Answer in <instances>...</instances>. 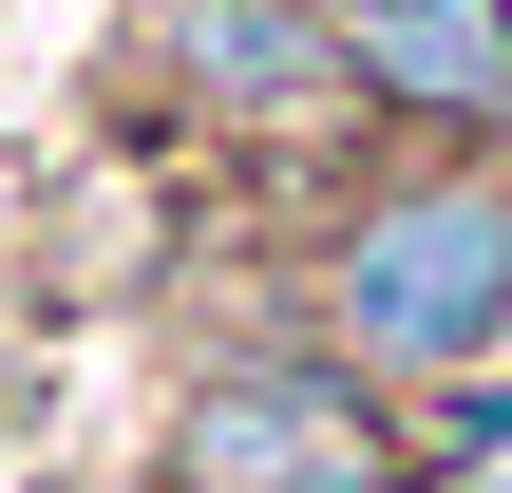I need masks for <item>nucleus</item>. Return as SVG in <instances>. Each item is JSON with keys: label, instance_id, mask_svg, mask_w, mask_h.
Masks as SVG:
<instances>
[{"label": "nucleus", "instance_id": "obj_2", "mask_svg": "<svg viewBox=\"0 0 512 493\" xmlns=\"http://www.w3.org/2000/svg\"><path fill=\"white\" fill-rule=\"evenodd\" d=\"M342 19H361V57L399 95H456V114L512 95V0H342Z\"/></svg>", "mask_w": 512, "mask_h": 493}, {"label": "nucleus", "instance_id": "obj_1", "mask_svg": "<svg viewBox=\"0 0 512 493\" xmlns=\"http://www.w3.org/2000/svg\"><path fill=\"white\" fill-rule=\"evenodd\" d=\"M342 323L380 361H475L512 323V209L494 190H399L361 247H342Z\"/></svg>", "mask_w": 512, "mask_h": 493}]
</instances>
